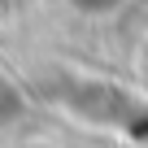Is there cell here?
<instances>
[{
  "label": "cell",
  "instance_id": "obj_1",
  "mask_svg": "<svg viewBox=\"0 0 148 148\" xmlns=\"http://www.w3.org/2000/svg\"><path fill=\"white\" fill-rule=\"evenodd\" d=\"M70 5H79L83 13H109V9L122 5V0H70Z\"/></svg>",
  "mask_w": 148,
  "mask_h": 148
}]
</instances>
